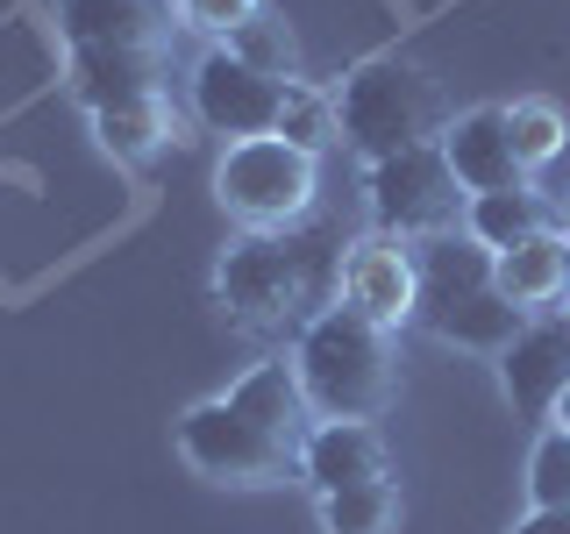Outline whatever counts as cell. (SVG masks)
Masks as SVG:
<instances>
[{"label":"cell","instance_id":"cell-1","mask_svg":"<svg viewBox=\"0 0 570 534\" xmlns=\"http://www.w3.org/2000/svg\"><path fill=\"white\" fill-rule=\"evenodd\" d=\"M293 378L307 392V414L321 421H379L400 392L392 335L350 307H321L293 343Z\"/></svg>","mask_w":570,"mask_h":534},{"label":"cell","instance_id":"cell-2","mask_svg":"<svg viewBox=\"0 0 570 534\" xmlns=\"http://www.w3.org/2000/svg\"><path fill=\"white\" fill-rule=\"evenodd\" d=\"M214 293H222V307L257 335H278V328H293V320L307 328L321 314V293H328V243L249 236L222 257Z\"/></svg>","mask_w":570,"mask_h":534},{"label":"cell","instance_id":"cell-3","mask_svg":"<svg viewBox=\"0 0 570 534\" xmlns=\"http://www.w3.org/2000/svg\"><path fill=\"white\" fill-rule=\"evenodd\" d=\"M335 129H343L371 165L392 157V150H414V142H428V129H435V86L400 58H371V65H356L343 79V93H335Z\"/></svg>","mask_w":570,"mask_h":534},{"label":"cell","instance_id":"cell-4","mask_svg":"<svg viewBox=\"0 0 570 534\" xmlns=\"http://www.w3.org/2000/svg\"><path fill=\"white\" fill-rule=\"evenodd\" d=\"M214 192H222V207L236 214L249 236H272V228H293L314 207V157L278 142V136L228 142L222 171H214Z\"/></svg>","mask_w":570,"mask_h":534},{"label":"cell","instance_id":"cell-5","mask_svg":"<svg viewBox=\"0 0 570 534\" xmlns=\"http://www.w3.org/2000/svg\"><path fill=\"white\" fill-rule=\"evenodd\" d=\"M471 207L442 157V142H414V150H392L371 165V214L392 243H435L450 236V221Z\"/></svg>","mask_w":570,"mask_h":534},{"label":"cell","instance_id":"cell-6","mask_svg":"<svg viewBox=\"0 0 570 534\" xmlns=\"http://www.w3.org/2000/svg\"><path fill=\"white\" fill-rule=\"evenodd\" d=\"M178 456L214 485H278L299 463L293 442H278L272 427H257L236 399H200L178 421Z\"/></svg>","mask_w":570,"mask_h":534},{"label":"cell","instance_id":"cell-7","mask_svg":"<svg viewBox=\"0 0 570 534\" xmlns=\"http://www.w3.org/2000/svg\"><path fill=\"white\" fill-rule=\"evenodd\" d=\"M285 86H293V79H285ZM285 86L264 79V71H249L243 58H228V50H207V58L193 65V115H200L214 136H228V142L272 136Z\"/></svg>","mask_w":570,"mask_h":534},{"label":"cell","instance_id":"cell-8","mask_svg":"<svg viewBox=\"0 0 570 534\" xmlns=\"http://www.w3.org/2000/svg\"><path fill=\"white\" fill-rule=\"evenodd\" d=\"M335 307L364 314L371 328H406L421 314V278H414V257H406L392 236H364L350 243L343 257V278H335Z\"/></svg>","mask_w":570,"mask_h":534},{"label":"cell","instance_id":"cell-9","mask_svg":"<svg viewBox=\"0 0 570 534\" xmlns=\"http://www.w3.org/2000/svg\"><path fill=\"white\" fill-rule=\"evenodd\" d=\"M499 385H507L513 414L528 421H549V406L563 399L570 385V320L563 314H542L499 349Z\"/></svg>","mask_w":570,"mask_h":534},{"label":"cell","instance_id":"cell-10","mask_svg":"<svg viewBox=\"0 0 570 534\" xmlns=\"http://www.w3.org/2000/svg\"><path fill=\"white\" fill-rule=\"evenodd\" d=\"M442 157H450L456 186L463 192H513L528 186L521 157H513V136H507V107H471L442 129Z\"/></svg>","mask_w":570,"mask_h":534},{"label":"cell","instance_id":"cell-11","mask_svg":"<svg viewBox=\"0 0 570 534\" xmlns=\"http://www.w3.org/2000/svg\"><path fill=\"white\" fill-rule=\"evenodd\" d=\"M299 477L328 498L343 485H364V477H385V442L371 421H321L299 442Z\"/></svg>","mask_w":570,"mask_h":534},{"label":"cell","instance_id":"cell-12","mask_svg":"<svg viewBox=\"0 0 570 534\" xmlns=\"http://www.w3.org/2000/svg\"><path fill=\"white\" fill-rule=\"evenodd\" d=\"M157 79H165V58H157V50H100V43L71 50V93L94 107V115L157 100Z\"/></svg>","mask_w":570,"mask_h":534},{"label":"cell","instance_id":"cell-13","mask_svg":"<svg viewBox=\"0 0 570 534\" xmlns=\"http://www.w3.org/2000/svg\"><path fill=\"white\" fill-rule=\"evenodd\" d=\"M65 36L71 50L100 43V50H157V36L171 29L165 0H65Z\"/></svg>","mask_w":570,"mask_h":534},{"label":"cell","instance_id":"cell-14","mask_svg":"<svg viewBox=\"0 0 570 534\" xmlns=\"http://www.w3.org/2000/svg\"><path fill=\"white\" fill-rule=\"evenodd\" d=\"M421 320L442 335V343H456V349H492V356H499L513 335L528 328V307H513L499 285H478V293L450 299V307H428Z\"/></svg>","mask_w":570,"mask_h":534},{"label":"cell","instance_id":"cell-15","mask_svg":"<svg viewBox=\"0 0 570 534\" xmlns=\"http://www.w3.org/2000/svg\"><path fill=\"white\" fill-rule=\"evenodd\" d=\"M492 285L513 299V307H549V299H563L570 285V264H563V236H528L513 249H499L492 257Z\"/></svg>","mask_w":570,"mask_h":534},{"label":"cell","instance_id":"cell-16","mask_svg":"<svg viewBox=\"0 0 570 534\" xmlns=\"http://www.w3.org/2000/svg\"><path fill=\"white\" fill-rule=\"evenodd\" d=\"M228 399H236L257 427H272L278 442H293V449L307 442V392H299L293 364H257L236 392H228Z\"/></svg>","mask_w":570,"mask_h":534},{"label":"cell","instance_id":"cell-17","mask_svg":"<svg viewBox=\"0 0 570 534\" xmlns=\"http://www.w3.org/2000/svg\"><path fill=\"white\" fill-rule=\"evenodd\" d=\"M414 278H421V314H428V307H450V299L478 293V285H492V249L435 236V243L414 257Z\"/></svg>","mask_w":570,"mask_h":534},{"label":"cell","instance_id":"cell-18","mask_svg":"<svg viewBox=\"0 0 570 534\" xmlns=\"http://www.w3.org/2000/svg\"><path fill=\"white\" fill-rule=\"evenodd\" d=\"M463 228H471L478 249H513L528 236H542V192L534 186H513V192H471V207H463Z\"/></svg>","mask_w":570,"mask_h":534},{"label":"cell","instance_id":"cell-19","mask_svg":"<svg viewBox=\"0 0 570 534\" xmlns=\"http://www.w3.org/2000/svg\"><path fill=\"white\" fill-rule=\"evenodd\" d=\"M392 521H400L392 477H364V485H343L321 498V527L328 534H392Z\"/></svg>","mask_w":570,"mask_h":534},{"label":"cell","instance_id":"cell-20","mask_svg":"<svg viewBox=\"0 0 570 534\" xmlns=\"http://www.w3.org/2000/svg\"><path fill=\"white\" fill-rule=\"evenodd\" d=\"M228 58H243L249 71H264V79H293L299 71V43H293V29H285V14H272V8H257L243 29H228Z\"/></svg>","mask_w":570,"mask_h":534},{"label":"cell","instance_id":"cell-21","mask_svg":"<svg viewBox=\"0 0 570 534\" xmlns=\"http://www.w3.org/2000/svg\"><path fill=\"white\" fill-rule=\"evenodd\" d=\"M94 136L107 157H121V165H142V157L157 150V142L171 136L165 121V100H136V107H107V115H94Z\"/></svg>","mask_w":570,"mask_h":534},{"label":"cell","instance_id":"cell-22","mask_svg":"<svg viewBox=\"0 0 570 534\" xmlns=\"http://www.w3.org/2000/svg\"><path fill=\"white\" fill-rule=\"evenodd\" d=\"M272 136L293 142V150H307V157H321L335 136H343V129H335V100L293 79V86H285V100H278V129Z\"/></svg>","mask_w":570,"mask_h":534},{"label":"cell","instance_id":"cell-23","mask_svg":"<svg viewBox=\"0 0 570 534\" xmlns=\"http://www.w3.org/2000/svg\"><path fill=\"white\" fill-rule=\"evenodd\" d=\"M507 136H513V157H521V171L549 165V157H563V107L557 100H513L507 107Z\"/></svg>","mask_w":570,"mask_h":534},{"label":"cell","instance_id":"cell-24","mask_svg":"<svg viewBox=\"0 0 570 534\" xmlns=\"http://www.w3.org/2000/svg\"><path fill=\"white\" fill-rule=\"evenodd\" d=\"M528 498H534V513H542V506H570V435H563V427H549V435L534 442Z\"/></svg>","mask_w":570,"mask_h":534},{"label":"cell","instance_id":"cell-25","mask_svg":"<svg viewBox=\"0 0 570 534\" xmlns=\"http://www.w3.org/2000/svg\"><path fill=\"white\" fill-rule=\"evenodd\" d=\"M257 8H264V0H178V22L200 29V36H222V43H228V29H243Z\"/></svg>","mask_w":570,"mask_h":534},{"label":"cell","instance_id":"cell-26","mask_svg":"<svg viewBox=\"0 0 570 534\" xmlns=\"http://www.w3.org/2000/svg\"><path fill=\"white\" fill-rule=\"evenodd\" d=\"M513 534H570V506H542V513H528Z\"/></svg>","mask_w":570,"mask_h":534},{"label":"cell","instance_id":"cell-27","mask_svg":"<svg viewBox=\"0 0 570 534\" xmlns=\"http://www.w3.org/2000/svg\"><path fill=\"white\" fill-rule=\"evenodd\" d=\"M549 421H557V427H563V435H570V385H563V399H557V406H549Z\"/></svg>","mask_w":570,"mask_h":534},{"label":"cell","instance_id":"cell-28","mask_svg":"<svg viewBox=\"0 0 570 534\" xmlns=\"http://www.w3.org/2000/svg\"><path fill=\"white\" fill-rule=\"evenodd\" d=\"M563 299H570V285H563ZM563 320H570V307H563Z\"/></svg>","mask_w":570,"mask_h":534},{"label":"cell","instance_id":"cell-29","mask_svg":"<svg viewBox=\"0 0 570 534\" xmlns=\"http://www.w3.org/2000/svg\"><path fill=\"white\" fill-rule=\"evenodd\" d=\"M563 264H570V236H563Z\"/></svg>","mask_w":570,"mask_h":534}]
</instances>
